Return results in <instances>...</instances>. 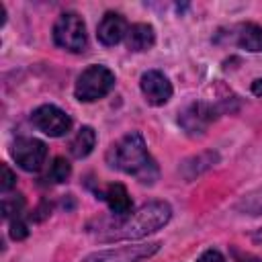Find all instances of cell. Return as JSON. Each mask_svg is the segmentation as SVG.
<instances>
[{"label": "cell", "instance_id": "obj_1", "mask_svg": "<svg viewBox=\"0 0 262 262\" xmlns=\"http://www.w3.org/2000/svg\"><path fill=\"white\" fill-rule=\"evenodd\" d=\"M117 217V215H115ZM172 217V209L164 201H151L141 205L137 211L117 217L111 223L98 227L96 237L100 242H119V239H139L160 227H164Z\"/></svg>", "mask_w": 262, "mask_h": 262}, {"label": "cell", "instance_id": "obj_2", "mask_svg": "<svg viewBox=\"0 0 262 262\" xmlns=\"http://www.w3.org/2000/svg\"><path fill=\"white\" fill-rule=\"evenodd\" d=\"M108 164L143 184H154L160 176L156 160L149 156L143 135L137 131L127 133L108 149Z\"/></svg>", "mask_w": 262, "mask_h": 262}, {"label": "cell", "instance_id": "obj_3", "mask_svg": "<svg viewBox=\"0 0 262 262\" xmlns=\"http://www.w3.org/2000/svg\"><path fill=\"white\" fill-rule=\"evenodd\" d=\"M115 86V74L106 66H88L76 80L74 94L80 102H94L106 96Z\"/></svg>", "mask_w": 262, "mask_h": 262}, {"label": "cell", "instance_id": "obj_4", "mask_svg": "<svg viewBox=\"0 0 262 262\" xmlns=\"http://www.w3.org/2000/svg\"><path fill=\"white\" fill-rule=\"evenodd\" d=\"M53 41L61 49L80 53L86 49L88 37H86V25L80 14L76 12H63L53 25Z\"/></svg>", "mask_w": 262, "mask_h": 262}, {"label": "cell", "instance_id": "obj_5", "mask_svg": "<svg viewBox=\"0 0 262 262\" xmlns=\"http://www.w3.org/2000/svg\"><path fill=\"white\" fill-rule=\"evenodd\" d=\"M225 111L223 104H209V102H192L188 104L180 117H178V123L180 127L188 133V135H201L207 131V127Z\"/></svg>", "mask_w": 262, "mask_h": 262}, {"label": "cell", "instance_id": "obj_6", "mask_svg": "<svg viewBox=\"0 0 262 262\" xmlns=\"http://www.w3.org/2000/svg\"><path fill=\"white\" fill-rule=\"evenodd\" d=\"M160 250L158 242L151 244H135V246H121L113 250H100L84 258V262H139L143 258L154 256Z\"/></svg>", "mask_w": 262, "mask_h": 262}, {"label": "cell", "instance_id": "obj_7", "mask_svg": "<svg viewBox=\"0 0 262 262\" xmlns=\"http://www.w3.org/2000/svg\"><path fill=\"white\" fill-rule=\"evenodd\" d=\"M31 121L39 131H43L49 137H61L72 129V119L53 104H43L35 108Z\"/></svg>", "mask_w": 262, "mask_h": 262}, {"label": "cell", "instance_id": "obj_8", "mask_svg": "<svg viewBox=\"0 0 262 262\" xmlns=\"http://www.w3.org/2000/svg\"><path fill=\"white\" fill-rule=\"evenodd\" d=\"M10 154L23 170L37 172V170H41V166L47 158V147H45L43 141H39L35 137H18L12 143Z\"/></svg>", "mask_w": 262, "mask_h": 262}, {"label": "cell", "instance_id": "obj_9", "mask_svg": "<svg viewBox=\"0 0 262 262\" xmlns=\"http://www.w3.org/2000/svg\"><path fill=\"white\" fill-rule=\"evenodd\" d=\"M139 86H141V92H143L145 100L151 106H162L172 96V84H170V80L162 72H158V70L143 72L141 74V80H139Z\"/></svg>", "mask_w": 262, "mask_h": 262}, {"label": "cell", "instance_id": "obj_10", "mask_svg": "<svg viewBox=\"0 0 262 262\" xmlns=\"http://www.w3.org/2000/svg\"><path fill=\"white\" fill-rule=\"evenodd\" d=\"M127 31H129L127 20L119 12H106L102 16V20L98 23L96 35H98V41L102 45L111 47V45H117L119 41H123L127 37Z\"/></svg>", "mask_w": 262, "mask_h": 262}, {"label": "cell", "instance_id": "obj_11", "mask_svg": "<svg viewBox=\"0 0 262 262\" xmlns=\"http://www.w3.org/2000/svg\"><path fill=\"white\" fill-rule=\"evenodd\" d=\"M100 199L106 201L108 209H111L113 215H117V217L131 213L133 203H131V199H129L127 188H125L123 184H119V182H117V184H108V186L100 192Z\"/></svg>", "mask_w": 262, "mask_h": 262}, {"label": "cell", "instance_id": "obj_12", "mask_svg": "<svg viewBox=\"0 0 262 262\" xmlns=\"http://www.w3.org/2000/svg\"><path fill=\"white\" fill-rule=\"evenodd\" d=\"M233 41L237 47L252 51V53H258V51H262V27L254 25V23L239 25L233 31Z\"/></svg>", "mask_w": 262, "mask_h": 262}, {"label": "cell", "instance_id": "obj_13", "mask_svg": "<svg viewBox=\"0 0 262 262\" xmlns=\"http://www.w3.org/2000/svg\"><path fill=\"white\" fill-rule=\"evenodd\" d=\"M125 39H127V47L131 51H147L156 43V33H154V27L151 25L137 23V25L129 27Z\"/></svg>", "mask_w": 262, "mask_h": 262}, {"label": "cell", "instance_id": "obj_14", "mask_svg": "<svg viewBox=\"0 0 262 262\" xmlns=\"http://www.w3.org/2000/svg\"><path fill=\"white\" fill-rule=\"evenodd\" d=\"M94 143H96V133L92 127H82L74 139L70 141V154L74 158H86L92 149H94Z\"/></svg>", "mask_w": 262, "mask_h": 262}, {"label": "cell", "instance_id": "obj_15", "mask_svg": "<svg viewBox=\"0 0 262 262\" xmlns=\"http://www.w3.org/2000/svg\"><path fill=\"white\" fill-rule=\"evenodd\" d=\"M215 162H217V154H213V151L199 154L196 158H190V160H186V162L182 164V174H184V178L190 180V178L199 176L203 170H209Z\"/></svg>", "mask_w": 262, "mask_h": 262}, {"label": "cell", "instance_id": "obj_16", "mask_svg": "<svg viewBox=\"0 0 262 262\" xmlns=\"http://www.w3.org/2000/svg\"><path fill=\"white\" fill-rule=\"evenodd\" d=\"M235 211L244 213V215H262V186L244 194L237 205H235Z\"/></svg>", "mask_w": 262, "mask_h": 262}, {"label": "cell", "instance_id": "obj_17", "mask_svg": "<svg viewBox=\"0 0 262 262\" xmlns=\"http://www.w3.org/2000/svg\"><path fill=\"white\" fill-rule=\"evenodd\" d=\"M70 174H72V168H70V164L63 160V158H55L53 160V164L49 166V172H47V180H51V182H63V180H68L70 178Z\"/></svg>", "mask_w": 262, "mask_h": 262}, {"label": "cell", "instance_id": "obj_18", "mask_svg": "<svg viewBox=\"0 0 262 262\" xmlns=\"http://www.w3.org/2000/svg\"><path fill=\"white\" fill-rule=\"evenodd\" d=\"M23 207H25L23 194H12V196H4V199H2V213H4V217H8V219H10V217H12V219L20 217Z\"/></svg>", "mask_w": 262, "mask_h": 262}, {"label": "cell", "instance_id": "obj_19", "mask_svg": "<svg viewBox=\"0 0 262 262\" xmlns=\"http://www.w3.org/2000/svg\"><path fill=\"white\" fill-rule=\"evenodd\" d=\"M27 235H29L27 223H25L20 217L12 219V221H10V237H12V239H25Z\"/></svg>", "mask_w": 262, "mask_h": 262}, {"label": "cell", "instance_id": "obj_20", "mask_svg": "<svg viewBox=\"0 0 262 262\" xmlns=\"http://www.w3.org/2000/svg\"><path fill=\"white\" fill-rule=\"evenodd\" d=\"M14 180H16V176H14L12 170L4 164V166H2V190H4V192L10 190V188L14 186Z\"/></svg>", "mask_w": 262, "mask_h": 262}, {"label": "cell", "instance_id": "obj_21", "mask_svg": "<svg viewBox=\"0 0 262 262\" xmlns=\"http://www.w3.org/2000/svg\"><path fill=\"white\" fill-rule=\"evenodd\" d=\"M199 262H225V258H223L217 250H207V252L201 254Z\"/></svg>", "mask_w": 262, "mask_h": 262}, {"label": "cell", "instance_id": "obj_22", "mask_svg": "<svg viewBox=\"0 0 262 262\" xmlns=\"http://www.w3.org/2000/svg\"><path fill=\"white\" fill-rule=\"evenodd\" d=\"M252 92H254L256 96H262V80H254V84H252Z\"/></svg>", "mask_w": 262, "mask_h": 262}]
</instances>
